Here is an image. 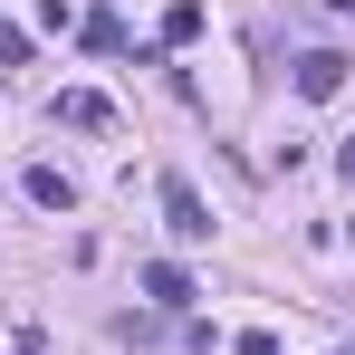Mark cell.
Segmentation results:
<instances>
[{"mask_svg":"<svg viewBox=\"0 0 355 355\" xmlns=\"http://www.w3.org/2000/svg\"><path fill=\"white\" fill-rule=\"evenodd\" d=\"M19 182H29V202H39V211H77V182H67L58 164H29Z\"/></svg>","mask_w":355,"mask_h":355,"instance_id":"obj_3","label":"cell"},{"mask_svg":"<svg viewBox=\"0 0 355 355\" xmlns=\"http://www.w3.org/2000/svg\"><path fill=\"white\" fill-rule=\"evenodd\" d=\"M144 297L154 307H192V279H182L173 259H144Z\"/></svg>","mask_w":355,"mask_h":355,"instance_id":"obj_4","label":"cell"},{"mask_svg":"<svg viewBox=\"0 0 355 355\" xmlns=\"http://www.w3.org/2000/svg\"><path fill=\"white\" fill-rule=\"evenodd\" d=\"M202 29H211V10H202V0H173V10H164V49H192Z\"/></svg>","mask_w":355,"mask_h":355,"instance_id":"obj_5","label":"cell"},{"mask_svg":"<svg viewBox=\"0 0 355 355\" xmlns=\"http://www.w3.org/2000/svg\"><path fill=\"white\" fill-rule=\"evenodd\" d=\"M336 87H346V58H336V49H307V58H297V96H317V106H327Z\"/></svg>","mask_w":355,"mask_h":355,"instance_id":"obj_2","label":"cell"},{"mask_svg":"<svg viewBox=\"0 0 355 355\" xmlns=\"http://www.w3.org/2000/svg\"><path fill=\"white\" fill-rule=\"evenodd\" d=\"M336 10H346V19H355V0H336Z\"/></svg>","mask_w":355,"mask_h":355,"instance_id":"obj_11","label":"cell"},{"mask_svg":"<svg viewBox=\"0 0 355 355\" xmlns=\"http://www.w3.org/2000/svg\"><path fill=\"white\" fill-rule=\"evenodd\" d=\"M19 355H58V346H49V336H39V327H19Z\"/></svg>","mask_w":355,"mask_h":355,"instance_id":"obj_9","label":"cell"},{"mask_svg":"<svg viewBox=\"0 0 355 355\" xmlns=\"http://www.w3.org/2000/svg\"><path fill=\"white\" fill-rule=\"evenodd\" d=\"M336 355H355V346H336Z\"/></svg>","mask_w":355,"mask_h":355,"instance_id":"obj_12","label":"cell"},{"mask_svg":"<svg viewBox=\"0 0 355 355\" xmlns=\"http://www.w3.org/2000/svg\"><path fill=\"white\" fill-rule=\"evenodd\" d=\"M77 29H87V49H125V19H116V10H87Z\"/></svg>","mask_w":355,"mask_h":355,"instance_id":"obj_7","label":"cell"},{"mask_svg":"<svg viewBox=\"0 0 355 355\" xmlns=\"http://www.w3.org/2000/svg\"><path fill=\"white\" fill-rule=\"evenodd\" d=\"M58 116H67V125H116V106H106L96 87H67V96H58Z\"/></svg>","mask_w":355,"mask_h":355,"instance_id":"obj_6","label":"cell"},{"mask_svg":"<svg viewBox=\"0 0 355 355\" xmlns=\"http://www.w3.org/2000/svg\"><path fill=\"white\" fill-rule=\"evenodd\" d=\"M164 231L173 240H211V202H202L182 173H164Z\"/></svg>","mask_w":355,"mask_h":355,"instance_id":"obj_1","label":"cell"},{"mask_svg":"<svg viewBox=\"0 0 355 355\" xmlns=\"http://www.w3.org/2000/svg\"><path fill=\"white\" fill-rule=\"evenodd\" d=\"M240 355H279V336H269V327H250V336H240Z\"/></svg>","mask_w":355,"mask_h":355,"instance_id":"obj_8","label":"cell"},{"mask_svg":"<svg viewBox=\"0 0 355 355\" xmlns=\"http://www.w3.org/2000/svg\"><path fill=\"white\" fill-rule=\"evenodd\" d=\"M336 173H346V182H355V135H346V154H336Z\"/></svg>","mask_w":355,"mask_h":355,"instance_id":"obj_10","label":"cell"}]
</instances>
